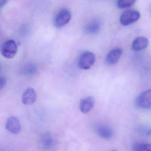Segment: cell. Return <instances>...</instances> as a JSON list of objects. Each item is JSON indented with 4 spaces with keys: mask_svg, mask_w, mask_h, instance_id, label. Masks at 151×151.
<instances>
[{
    "mask_svg": "<svg viewBox=\"0 0 151 151\" xmlns=\"http://www.w3.org/2000/svg\"><path fill=\"white\" fill-rule=\"evenodd\" d=\"M54 141L52 136L50 134H44L40 138V143L43 148L46 149L51 148L54 144Z\"/></svg>",
    "mask_w": 151,
    "mask_h": 151,
    "instance_id": "4fadbf2b",
    "label": "cell"
},
{
    "mask_svg": "<svg viewBox=\"0 0 151 151\" xmlns=\"http://www.w3.org/2000/svg\"><path fill=\"white\" fill-rule=\"evenodd\" d=\"M100 24L97 20H93L88 23L84 27L86 33L93 34L98 33L100 30Z\"/></svg>",
    "mask_w": 151,
    "mask_h": 151,
    "instance_id": "7c38bea8",
    "label": "cell"
},
{
    "mask_svg": "<svg viewBox=\"0 0 151 151\" xmlns=\"http://www.w3.org/2000/svg\"><path fill=\"white\" fill-rule=\"evenodd\" d=\"M132 149L135 151H151V144L145 143H136L132 145Z\"/></svg>",
    "mask_w": 151,
    "mask_h": 151,
    "instance_id": "5bb4252c",
    "label": "cell"
},
{
    "mask_svg": "<svg viewBox=\"0 0 151 151\" xmlns=\"http://www.w3.org/2000/svg\"><path fill=\"white\" fill-rule=\"evenodd\" d=\"M7 81L3 77H0V90H1L6 85Z\"/></svg>",
    "mask_w": 151,
    "mask_h": 151,
    "instance_id": "d6986e66",
    "label": "cell"
},
{
    "mask_svg": "<svg viewBox=\"0 0 151 151\" xmlns=\"http://www.w3.org/2000/svg\"><path fill=\"white\" fill-rule=\"evenodd\" d=\"M98 135L105 140H109L112 137L113 132L111 128L106 126H100L97 128Z\"/></svg>",
    "mask_w": 151,
    "mask_h": 151,
    "instance_id": "8fae6325",
    "label": "cell"
},
{
    "mask_svg": "<svg viewBox=\"0 0 151 151\" xmlns=\"http://www.w3.org/2000/svg\"><path fill=\"white\" fill-rule=\"evenodd\" d=\"M28 32H29V29H28V27H27V26L25 25L21 26L19 31V33L20 35L24 37V36L27 35Z\"/></svg>",
    "mask_w": 151,
    "mask_h": 151,
    "instance_id": "ac0fdd59",
    "label": "cell"
},
{
    "mask_svg": "<svg viewBox=\"0 0 151 151\" xmlns=\"http://www.w3.org/2000/svg\"><path fill=\"white\" fill-rule=\"evenodd\" d=\"M123 53L120 48H116L111 50L106 58V62L109 65H113L119 62Z\"/></svg>",
    "mask_w": 151,
    "mask_h": 151,
    "instance_id": "8992f818",
    "label": "cell"
},
{
    "mask_svg": "<svg viewBox=\"0 0 151 151\" xmlns=\"http://www.w3.org/2000/svg\"><path fill=\"white\" fill-rule=\"evenodd\" d=\"M149 45V40L146 37L140 36L134 40L132 48L134 51H138L145 49Z\"/></svg>",
    "mask_w": 151,
    "mask_h": 151,
    "instance_id": "30bf717a",
    "label": "cell"
},
{
    "mask_svg": "<svg viewBox=\"0 0 151 151\" xmlns=\"http://www.w3.org/2000/svg\"><path fill=\"white\" fill-rule=\"evenodd\" d=\"M6 129L13 134H19L21 131V126L18 119L15 117H9L6 121Z\"/></svg>",
    "mask_w": 151,
    "mask_h": 151,
    "instance_id": "52a82bcc",
    "label": "cell"
},
{
    "mask_svg": "<svg viewBox=\"0 0 151 151\" xmlns=\"http://www.w3.org/2000/svg\"><path fill=\"white\" fill-rule=\"evenodd\" d=\"M1 64H0V70H1Z\"/></svg>",
    "mask_w": 151,
    "mask_h": 151,
    "instance_id": "44dd1931",
    "label": "cell"
},
{
    "mask_svg": "<svg viewBox=\"0 0 151 151\" xmlns=\"http://www.w3.org/2000/svg\"><path fill=\"white\" fill-rule=\"evenodd\" d=\"M137 0H119L118 7L121 9H126L133 6Z\"/></svg>",
    "mask_w": 151,
    "mask_h": 151,
    "instance_id": "2e32d148",
    "label": "cell"
},
{
    "mask_svg": "<svg viewBox=\"0 0 151 151\" xmlns=\"http://www.w3.org/2000/svg\"><path fill=\"white\" fill-rule=\"evenodd\" d=\"M71 19V13L67 9L61 10L56 16L54 25L57 28H61L67 25Z\"/></svg>",
    "mask_w": 151,
    "mask_h": 151,
    "instance_id": "5b68a950",
    "label": "cell"
},
{
    "mask_svg": "<svg viewBox=\"0 0 151 151\" xmlns=\"http://www.w3.org/2000/svg\"><path fill=\"white\" fill-rule=\"evenodd\" d=\"M139 134L145 136H150L151 135V128L148 127L143 126L138 129Z\"/></svg>",
    "mask_w": 151,
    "mask_h": 151,
    "instance_id": "e0dca14e",
    "label": "cell"
},
{
    "mask_svg": "<svg viewBox=\"0 0 151 151\" xmlns=\"http://www.w3.org/2000/svg\"><path fill=\"white\" fill-rule=\"evenodd\" d=\"M37 95L35 90L32 88H29L24 92L22 97L23 103L25 105H31L36 101Z\"/></svg>",
    "mask_w": 151,
    "mask_h": 151,
    "instance_id": "9c48e42d",
    "label": "cell"
},
{
    "mask_svg": "<svg viewBox=\"0 0 151 151\" xmlns=\"http://www.w3.org/2000/svg\"><path fill=\"white\" fill-rule=\"evenodd\" d=\"M0 51L3 56L5 58H13L17 52V43L13 40L6 41L2 44Z\"/></svg>",
    "mask_w": 151,
    "mask_h": 151,
    "instance_id": "6da1fadb",
    "label": "cell"
},
{
    "mask_svg": "<svg viewBox=\"0 0 151 151\" xmlns=\"http://www.w3.org/2000/svg\"><path fill=\"white\" fill-rule=\"evenodd\" d=\"M37 68L34 64H28L23 68V72L26 75H32L37 72Z\"/></svg>",
    "mask_w": 151,
    "mask_h": 151,
    "instance_id": "9a60e30c",
    "label": "cell"
},
{
    "mask_svg": "<svg viewBox=\"0 0 151 151\" xmlns=\"http://www.w3.org/2000/svg\"><path fill=\"white\" fill-rule=\"evenodd\" d=\"M136 107L143 110L151 108V89L147 90L141 93L135 101Z\"/></svg>",
    "mask_w": 151,
    "mask_h": 151,
    "instance_id": "7a4b0ae2",
    "label": "cell"
},
{
    "mask_svg": "<svg viewBox=\"0 0 151 151\" xmlns=\"http://www.w3.org/2000/svg\"><path fill=\"white\" fill-rule=\"evenodd\" d=\"M96 59V56L92 52L90 51L84 52L79 58L78 66L83 70H88L94 65Z\"/></svg>",
    "mask_w": 151,
    "mask_h": 151,
    "instance_id": "3957f363",
    "label": "cell"
},
{
    "mask_svg": "<svg viewBox=\"0 0 151 151\" xmlns=\"http://www.w3.org/2000/svg\"><path fill=\"white\" fill-rule=\"evenodd\" d=\"M9 0H0V10L8 3Z\"/></svg>",
    "mask_w": 151,
    "mask_h": 151,
    "instance_id": "ffe728a7",
    "label": "cell"
},
{
    "mask_svg": "<svg viewBox=\"0 0 151 151\" xmlns=\"http://www.w3.org/2000/svg\"><path fill=\"white\" fill-rule=\"evenodd\" d=\"M95 99L92 96H88L83 98L80 101V111L83 113H87L89 112L94 106Z\"/></svg>",
    "mask_w": 151,
    "mask_h": 151,
    "instance_id": "ba28073f",
    "label": "cell"
},
{
    "mask_svg": "<svg viewBox=\"0 0 151 151\" xmlns=\"http://www.w3.org/2000/svg\"><path fill=\"white\" fill-rule=\"evenodd\" d=\"M140 17V13L135 10H128L121 16L120 21L123 26H127L137 21Z\"/></svg>",
    "mask_w": 151,
    "mask_h": 151,
    "instance_id": "277c9868",
    "label": "cell"
}]
</instances>
